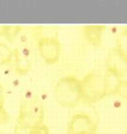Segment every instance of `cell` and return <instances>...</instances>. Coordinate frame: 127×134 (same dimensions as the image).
Listing matches in <instances>:
<instances>
[{"label":"cell","mask_w":127,"mask_h":134,"mask_svg":"<svg viewBox=\"0 0 127 134\" xmlns=\"http://www.w3.org/2000/svg\"><path fill=\"white\" fill-rule=\"evenodd\" d=\"M4 90L2 85H0V107H4Z\"/></svg>","instance_id":"cell-16"},{"label":"cell","mask_w":127,"mask_h":134,"mask_svg":"<svg viewBox=\"0 0 127 134\" xmlns=\"http://www.w3.org/2000/svg\"><path fill=\"white\" fill-rule=\"evenodd\" d=\"M57 103L63 108H73L82 100L80 79L73 75H67L57 81L54 88Z\"/></svg>","instance_id":"cell-2"},{"label":"cell","mask_w":127,"mask_h":134,"mask_svg":"<svg viewBox=\"0 0 127 134\" xmlns=\"http://www.w3.org/2000/svg\"><path fill=\"white\" fill-rule=\"evenodd\" d=\"M124 134H127V128H126V130H125V132H124Z\"/></svg>","instance_id":"cell-17"},{"label":"cell","mask_w":127,"mask_h":134,"mask_svg":"<svg viewBox=\"0 0 127 134\" xmlns=\"http://www.w3.org/2000/svg\"><path fill=\"white\" fill-rule=\"evenodd\" d=\"M67 134H97V124L87 113H75L68 122Z\"/></svg>","instance_id":"cell-5"},{"label":"cell","mask_w":127,"mask_h":134,"mask_svg":"<svg viewBox=\"0 0 127 134\" xmlns=\"http://www.w3.org/2000/svg\"><path fill=\"white\" fill-rule=\"evenodd\" d=\"M13 57V50L7 44L0 43V67L10 65Z\"/></svg>","instance_id":"cell-10"},{"label":"cell","mask_w":127,"mask_h":134,"mask_svg":"<svg viewBox=\"0 0 127 134\" xmlns=\"http://www.w3.org/2000/svg\"><path fill=\"white\" fill-rule=\"evenodd\" d=\"M31 128L24 125L22 123L17 122V124L14 127V134H30Z\"/></svg>","instance_id":"cell-12"},{"label":"cell","mask_w":127,"mask_h":134,"mask_svg":"<svg viewBox=\"0 0 127 134\" xmlns=\"http://www.w3.org/2000/svg\"><path fill=\"white\" fill-rule=\"evenodd\" d=\"M39 54L46 64L54 65L60 60L62 47L55 35H41L37 41Z\"/></svg>","instance_id":"cell-4"},{"label":"cell","mask_w":127,"mask_h":134,"mask_svg":"<svg viewBox=\"0 0 127 134\" xmlns=\"http://www.w3.org/2000/svg\"><path fill=\"white\" fill-rule=\"evenodd\" d=\"M30 134H50L49 133V129L47 125H45L44 123L39 124L37 126H34L31 128Z\"/></svg>","instance_id":"cell-13"},{"label":"cell","mask_w":127,"mask_h":134,"mask_svg":"<svg viewBox=\"0 0 127 134\" xmlns=\"http://www.w3.org/2000/svg\"><path fill=\"white\" fill-rule=\"evenodd\" d=\"M106 30L107 26L104 25H89L81 29L84 38L94 47H100L102 45Z\"/></svg>","instance_id":"cell-8"},{"label":"cell","mask_w":127,"mask_h":134,"mask_svg":"<svg viewBox=\"0 0 127 134\" xmlns=\"http://www.w3.org/2000/svg\"><path fill=\"white\" fill-rule=\"evenodd\" d=\"M116 94L127 99V80H120L119 85L116 90Z\"/></svg>","instance_id":"cell-14"},{"label":"cell","mask_w":127,"mask_h":134,"mask_svg":"<svg viewBox=\"0 0 127 134\" xmlns=\"http://www.w3.org/2000/svg\"><path fill=\"white\" fill-rule=\"evenodd\" d=\"M120 80L107 71H91L80 79L82 100L94 104L111 94L116 93Z\"/></svg>","instance_id":"cell-1"},{"label":"cell","mask_w":127,"mask_h":134,"mask_svg":"<svg viewBox=\"0 0 127 134\" xmlns=\"http://www.w3.org/2000/svg\"><path fill=\"white\" fill-rule=\"evenodd\" d=\"M14 71L21 75H26L31 69L32 61L30 50L25 47L16 48L13 50L11 64Z\"/></svg>","instance_id":"cell-7"},{"label":"cell","mask_w":127,"mask_h":134,"mask_svg":"<svg viewBox=\"0 0 127 134\" xmlns=\"http://www.w3.org/2000/svg\"><path fill=\"white\" fill-rule=\"evenodd\" d=\"M22 30V26H0V36L5 37L10 41H13L18 34Z\"/></svg>","instance_id":"cell-9"},{"label":"cell","mask_w":127,"mask_h":134,"mask_svg":"<svg viewBox=\"0 0 127 134\" xmlns=\"http://www.w3.org/2000/svg\"><path fill=\"white\" fill-rule=\"evenodd\" d=\"M0 134H4V133H2V132H0Z\"/></svg>","instance_id":"cell-18"},{"label":"cell","mask_w":127,"mask_h":134,"mask_svg":"<svg viewBox=\"0 0 127 134\" xmlns=\"http://www.w3.org/2000/svg\"><path fill=\"white\" fill-rule=\"evenodd\" d=\"M116 47L127 57V27L120 31L116 38Z\"/></svg>","instance_id":"cell-11"},{"label":"cell","mask_w":127,"mask_h":134,"mask_svg":"<svg viewBox=\"0 0 127 134\" xmlns=\"http://www.w3.org/2000/svg\"><path fill=\"white\" fill-rule=\"evenodd\" d=\"M106 70L114 77H123L127 74V57L116 47L112 48L106 57Z\"/></svg>","instance_id":"cell-6"},{"label":"cell","mask_w":127,"mask_h":134,"mask_svg":"<svg viewBox=\"0 0 127 134\" xmlns=\"http://www.w3.org/2000/svg\"><path fill=\"white\" fill-rule=\"evenodd\" d=\"M44 107L37 97L26 98L20 106L18 122L32 128L44 123Z\"/></svg>","instance_id":"cell-3"},{"label":"cell","mask_w":127,"mask_h":134,"mask_svg":"<svg viewBox=\"0 0 127 134\" xmlns=\"http://www.w3.org/2000/svg\"><path fill=\"white\" fill-rule=\"evenodd\" d=\"M9 119H10L9 114H8V112L5 110V108H4V107H0V125L7 123Z\"/></svg>","instance_id":"cell-15"}]
</instances>
